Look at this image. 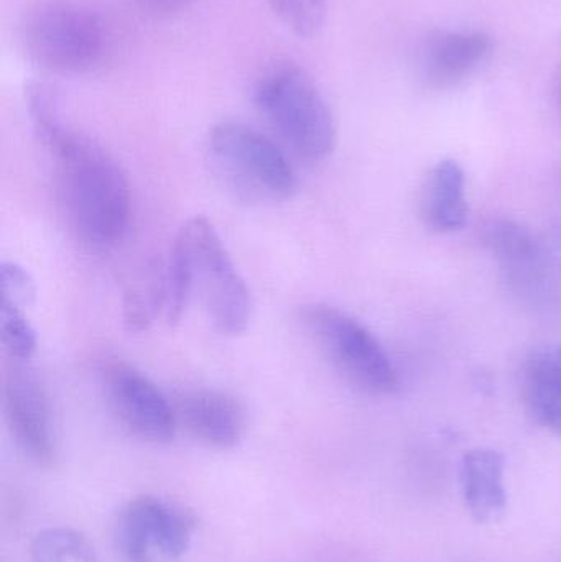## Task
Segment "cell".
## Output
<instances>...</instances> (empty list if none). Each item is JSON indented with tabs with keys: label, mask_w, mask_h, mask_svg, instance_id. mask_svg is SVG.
<instances>
[{
	"label": "cell",
	"mask_w": 561,
	"mask_h": 562,
	"mask_svg": "<svg viewBox=\"0 0 561 562\" xmlns=\"http://www.w3.org/2000/svg\"><path fill=\"white\" fill-rule=\"evenodd\" d=\"M36 134L55 164L59 200L69 226L86 247L117 246L132 220L131 184L101 145L63 124L43 86L29 91Z\"/></svg>",
	"instance_id": "6da1fadb"
},
{
	"label": "cell",
	"mask_w": 561,
	"mask_h": 562,
	"mask_svg": "<svg viewBox=\"0 0 561 562\" xmlns=\"http://www.w3.org/2000/svg\"><path fill=\"white\" fill-rule=\"evenodd\" d=\"M483 237L514 300L532 310L561 306V227L536 233L501 217L487 224Z\"/></svg>",
	"instance_id": "7a4b0ae2"
},
{
	"label": "cell",
	"mask_w": 561,
	"mask_h": 562,
	"mask_svg": "<svg viewBox=\"0 0 561 562\" xmlns=\"http://www.w3.org/2000/svg\"><path fill=\"white\" fill-rule=\"evenodd\" d=\"M211 165L224 187L246 203H280L295 194L299 178L287 155L243 122H221L207 140Z\"/></svg>",
	"instance_id": "3957f363"
},
{
	"label": "cell",
	"mask_w": 561,
	"mask_h": 562,
	"mask_svg": "<svg viewBox=\"0 0 561 562\" xmlns=\"http://www.w3.org/2000/svg\"><path fill=\"white\" fill-rule=\"evenodd\" d=\"M256 102L263 117L303 160L322 161L336 147V122L315 82L292 63L260 79Z\"/></svg>",
	"instance_id": "277c9868"
},
{
	"label": "cell",
	"mask_w": 561,
	"mask_h": 562,
	"mask_svg": "<svg viewBox=\"0 0 561 562\" xmlns=\"http://www.w3.org/2000/svg\"><path fill=\"white\" fill-rule=\"evenodd\" d=\"M173 247L187 260L193 294H200L213 326L224 336L246 333L253 316L250 291L213 223L191 217L178 231Z\"/></svg>",
	"instance_id": "5b68a950"
},
{
	"label": "cell",
	"mask_w": 561,
	"mask_h": 562,
	"mask_svg": "<svg viewBox=\"0 0 561 562\" xmlns=\"http://www.w3.org/2000/svg\"><path fill=\"white\" fill-rule=\"evenodd\" d=\"M303 324L329 366L355 389L375 396L401 389L397 370L378 337L356 317L329 304L303 311Z\"/></svg>",
	"instance_id": "8992f818"
},
{
	"label": "cell",
	"mask_w": 561,
	"mask_h": 562,
	"mask_svg": "<svg viewBox=\"0 0 561 562\" xmlns=\"http://www.w3.org/2000/svg\"><path fill=\"white\" fill-rule=\"evenodd\" d=\"M30 56L56 72H88L102 61L108 32L101 16L72 2H48L30 15L25 29Z\"/></svg>",
	"instance_id": "52a82bcc"
},
{
	"label": "cell",
	"mask_w": 561,
	"mask_h": 562,
	"mask_svg": "<svg viewBox=\"0 0 561 562\" xmlns=\"http://www.w3.org/2000/svg\"><path fill=\"white\" fill-rule=\"evenodd\" d=\"M109 409L122 428L150 445H168L177 435L175 405L144 373L127 363H112L104 372Z\"/></svg>",
	"instance_id": "ba28073f"
},
{
	"label": "cell",
	"mask_w": 561,
	"mask_h": 562,
	"mask_svg": "<svg viewBox=\"0 0 561 562\" xmlns=\"http://www.w3.org/2000/svg\"><path fill=\"white\" fill-rule=\"evenodd\" d=\"M7 428L20 451L42 468L56 461V432L52 402L42 380L23 363L9 370L3 385Z\"/></svg>",
	"instance_id": "9c48e42d"
},
{
	"label": "cell",
	"mask_w": 561,
	"mask_h": 562,
	"mask_svg": "<svg viewBox=\"0 0 561 562\" xmlns=\"http://www.w3.org/2000/svg\"><path fill=\"white\" fill-rule=\"evenodd\" d=\"M197 518L191 512L142 495L125 505L117 521V544L131 561H142L150 548L164 557H183L190 547Z\"/></svg>",
	"instance_id": "30bf717a"
},
{
	"label": "cell",
	"mask_w": 561,
	"mask_h": 562,
	"mask_svg": "<svg viewBox=\"0 0 561 562\" xmlns=\"http://www.w3.org/2000/svg\"><path fill=\"white\" fill-rule=\"evenodd\" d=\"M178 428L216 449H231L246 435L247 412L229 393L214 389H194L181 393L175 402Z\"/></svg>",
	"instance_id": "8fae6325"
},
{
	"label": "cell",
	"mask_w": 561,
	"mask_h": 562,
	"mask_svg": "<svg viewBox=\"0 0 561 562\" xmlns=\"http://www.w3.org/2000/svg\"><path fill=\"white\" fill-rule=\"evenodd\" d=\"M493 42L481 32H437L427 40L422 71L431 88L457 86L490 56Z\"/></svg>",
	"instance_id": "7c38bea8"
},
{
	"label": "cell",
	"mask_w": 561,
	"mask_h": 562,
	"mask_svg": "<svg viewBox=\"0 0 561 562\" xmlns=\"http://www.w3.org/2000/svg\"><path fill=\"white\" fill-rule=\"evenodd\" d=\"M520 396L537 425L561 436V344L539 347L527 356Z\"/></svg>",
	"instance_id": "4fadbf2b"
},
{
	"label": "cell",
	"mask_w": 561,
	"mask_h": 562,
	"mask_svg": "<svg viewBox=\"0 0 561 562\" xmlns=\"http://www.w3.org/2000/svg\"><path fill=\"white\" fill-rule=\"evenodd\" d=\"M420 216L435 233H457L467 226V175L458 161L444 160L431 168L422 187Z\"/></svg>",
	"instance_id": "5bb4252c"
},
{
	"label": "cell",
	"mask_w": 561,
	"mask_h": 562,
	"mask_svg": "<svg viewBox=\"0 0 561 562\" xmlns=\"http://www.w3.org/2000/svg\"><path fill=\"white\" fill-rule=\"evenodd\" d=\"M506 462L494 449H473L461 461V491L470 514L481 524H493L507 508Z\"/></svg>",
	"instance_id": "9a60e30c"
},
{
	"label": "cell",
	"mask_w": 561,
	"mask_h": 562,
	"mask_svg": "<svg viewBox=\"0 0 561 562\" xmlns=\"http://www.w3.org/2000/svg\"><path fill=\"white\" fill-rule=\"evenodd\" d=\"M165 267L150 263L128 283L122 301V316L131 333H142L164 316Z\"/></svg>",
	"instance_id": "2e32d148"
},
{
	"label": "cell",
	"mask_w": 561,
	"mask_h": 562,
	"mask_svg": "<svg viewBox=\"0 0 561 562\" xmlns=\"http://www.w3.org/2000/svg\"><path fill=\"white\" fill-rule=\"evenodd\" d=\"M32 562H63L71 558L76 562H98L91 541L72 528H48L30 541Z\"/></svg>",
	"instance_id": "e0dca14e"
},
{
	"label": "cell",
	"mask_w": 561,
	"mask_h": 562,
	"mask_svg": "<svg viewBox=\"0 0 561 562\" xmlns=\"http://www.w3.org/2000/svg\"><path fill=\"white\" fill-rule=\"evenodd\" d=\"M0 337L3 350L15 363L29 362L38 347V337L29 317L23 313V307L7 301H2Z\"/></svg>",
	"instance_id": "ac0fdd59"
},
{
	"label": "cell",
	"mask_w": 561,
	"mask_h": 562,
	"mask_svg": "<svg viewBox=\"0 0 561 562\" xmlns=\"http://www.w3.org/2000/svg\"><path fill=\"white\" fill-rule=\"evenodd\" d=\"M276 15L300 36H313L325 19L326 0H270Z\"/></svg>",
	"instance_id": "d6986e66"
},
{
	"label": "cell",
	"mask_w": 561,
	"mask_h": 562,
	"mask_svg": "<svg viewBox=\"0 0 561 562\" xmlns=\"http://www.w3.org/2000/svg\"><path fill=\"white\" fill-rule=\"evenodd\" d=\"M2 283V301L26 307L33 303L36 294L35 281L32 276L15 262H3L0 269Z\"/></svg>",
	"instance_id": "ffe728a7"
},
{
	"label": "cell",
	"mask_w": 561,
	"mask_h": 562,
	"mask_svg": "<svg viewBox=\"0 0 561 562\" xmlns=\"http://www.w3.org/2000/svg\"><path fill=\"white\" fill-rule=\"evenodd\" d=\"M191 0H137L138 5L145 12L155 16H168L171 13L180 12Z\"/></svg>",
	"instance_id": "44dd1931"
},
{
	"label": "cell",
	"mask_w": 561,
	"mask_h": 562,
	"mask_svg": "<svg viewBox=\"0 0 561 562\" xmlns=\"http://www.w3.org/2000/svg\"><path fill=\"white\" fill-rule=\"evenodd\" d=\"M557 102H559V108L561 111V78L559 79V86H557Z\"/></svg>",
	"instance_id": "7402d4cb"
},
{
	"label": "cell",
	"mask_w": 561,
	"mask_h": 562,
	"mask_svg": "<svg viewBox=\"0 0 561 562\" xmlns=\"http://www.w3.org/2000/svg\"><path fill=\"white\" fill-rule=\"evenodd\" d=\"M556 180H557V188H559V193L561 196V167L559 168V171H557Z\"/></svg>",
	"instance_id": "603a6c76"
}]
</instances>
